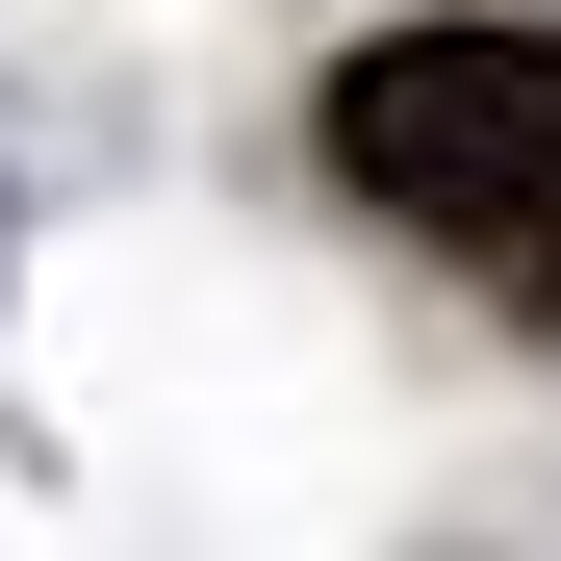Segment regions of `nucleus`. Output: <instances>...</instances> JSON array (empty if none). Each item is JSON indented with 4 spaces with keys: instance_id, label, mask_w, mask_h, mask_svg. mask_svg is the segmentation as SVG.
I'll return each instance as SVG.
<instances>
[{
    "instance_id": "obj_1",
    "label": "nucleus",
    "mask_w": 561,
    "mask_h": 561,
    "mask_svg": "<svg viewBox=\"0 0 561 561\" xmlns=\"http://www.w3.org/2000/svg\"><path fill=\"white\" fill-rule=\"evenodd\" d=\"M332 179L561 332V26H383L332 77Z\"/></svg>"
}]
</instances>
